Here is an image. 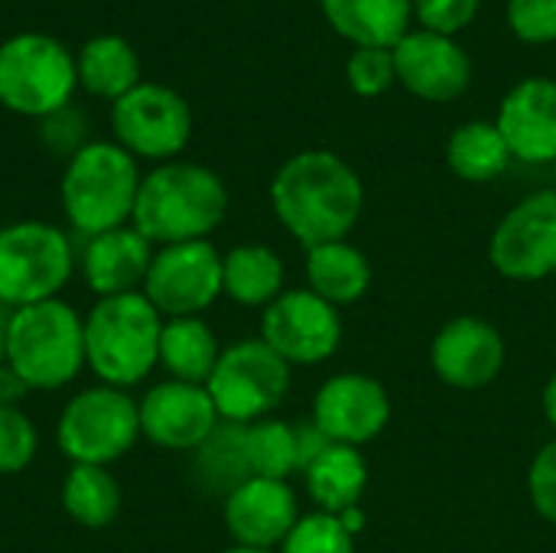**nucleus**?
Segmentation results:
<instances>
[{
    "label": "nucleus",
    "mask_w": 556,
    "mask_h": 553,
    "mask_svg": "<svg viewBox=\"0 0 556 553\" xmlns=\"http://www.w3.org/2000/svg\"><path fill=\"white\" fill-rule=\"evenodd\" d=\"M365 189L358 173L332 150H303L290 156L270 183V205L280 225L309 251L345 241L362 215Z\"/></svg>",
    "instance_id": "nucleus-1"
},
{
    "label": "nucleus",
    "mask_w": 556,
    "mask_h": 553,
    "mask_svg": "<svg viewBox=\"0 0 556 553\" xmlns=\"http://www.w3.org/2000/svg\"><path fill=\"white\" fill-rule=\"evenodd\" d=\"M228 212L225 179L192 160L156 163L140 179L134 228L153 244H182L205 241Z\"/></svg>",
    "instance_id": "nucleus-2"
},
{
    "label": "nucleus",
    "mask_w": 556,
    "mask_h": 553,
    "mask_svg": "<svg viewBox=\"0 0 556 553\" xmlns=\"http://www.w3.org/2000/svg\"><path fill=\"white\" fill-rule=\"evenodd\" d=\"M137 163L140 160H134L114 140H85L75 153H68L59 183V202L72 235L94 238L134 222L143 179Z\"/></svg>",
    "instance_id": "nucleus-3"
},
{
    "label": "nucleus",
    "mask_w": 556,
    "mask_h": 553,
    "mask_svg": "<svg viewBox=\"0 0 556 553\" xmlns=\"http://www.w3.org/2000/svg\"><path fill=\"white\" fill-rule=\"evenodd\" d=\"M163 316L143 293L104 297L85 313V368L101 385L130 391L160 365Z\"/></svg>",
    "instance_id": "nucleus-4"
},
{
    "label": "nucleus",
    "mask_w": 556,
    "mask_h": 553,
    "mask_svg": "<svg viewBox=\"0 0 556 553\" xmlns=\"http://www.w3.org/2000/svg\"><path fill=\"white\" fill-rule=\"evenodd\" d=\"M7 368L29 391H59L72 385L85 368V316L62 297L10 310Z\"/></svg>",
    "instance_id": "nucleus-5"
},
{
    "label": "nucleus",
    "mask_w": 556,
    "mask_h": 553,
    "mask_svg": "<svg viewBox=\"0 0 556 553\" xmlns=\"http://www.w3.org/2000/svg\"><path fill=\"white\" fill-rule=\"evenodd\" d=\"M78 271L75 238L49 222H10L0 228V306L23 310L59 300Z\"/></svg>",
    "instance_id": "nucleus-6"
},
{
    "label": "nucleus",
    "mask_w": 556,
    "mask_h": 553,
    "mask_svg": "<svg viewBox=\"0 0 556 553\" xmlns=\"http://www.w3.org/2000/svg\"><path fill=\"white\" fill-rule=\"evenodd\" d=\"M78 88L75 52L49 33H16L0 42V104L10 114L49 121Z\"/></svg>",
    "instance_id": "nucleus-7"
},
{
    "label": "nucleus",
    "mask_w": 556,
    "mask_h": 553,
    "mask_svg": "<svg viewBox=\"0 0 556 553\" xmlns=\"http://www.w3.org/2000/svg\"><path fill=\"white\" fill-rule=\"evenodd\" d=\"M140 440V404L111 385L72 394L55 424V443L72 466H114Z\"/></svg>",
    "instance_id": "nucleus-8"
},
{
    "label": "nucleus",
    "mask_w": 556,
    "mask_h": 553,
    "mask_svg": "<svg viewBox=\"0 0 556 553\" xmlns=\"http://www.w3.org/2000/svg\"><path fill=\"white\" fill-rule=\"evenodd\" d=\"M205 391L222 420L257 424L287 398L290 365L264 339H241L222 349Z\"/></svg>",
    "instance_id": "nucleus-9"
},
{
    "label": "nucleus",
    "mask_w": 556,
    "mask_h": 553,
    "mask_svg": "<svg viewBox=\"0 0 556 553\" xmlns=\"http://www.w3.org/2000/svg\"><path fill=\"white\" fill-rule=\"evenodd\" d=\"M111 134L134 160L169 163L189 147L192 108L176 88L140 81L111 104Z\"/></svg>",
    "instance_id": "nucleus-10"
},
{
    "label": "nucleus",
    "mask_w": 556,
    "mask_h": 553,
    "mask_svg": "<svg viewBox=\"0 0 556 553\" xmlns=\"http://www.w3.org/2000/svg\"><path fill=\"white\" fill-rule=\"evenodd\" d=\"M222 257L218 248L205 241L163 244L153 251V264L143 280V297L160 310L163 319L202 316L222 293Z\"/></svg>",
    "instance_id": "nucleus-11"
},
{
    "label": "nucleus",
    "mask_w": 556,
    "mask_h": 553,
    "mask_svg": "<svg viewBox=\"0 0 556 553\" xmlns=\"http://www.w3.org/2000/svg\"><path fill=\"white\" fill-rule=\"evenodd\" d=\"M261 339L287 365H319L342 342V319L313 290H283L261 316Z\"/></svg>",
    "instance_id": "nucleus-12"
},
{
    "label": "nucleus",
    "mask_w": 556,
    "mask_h": 553,
    "mask_svg": "<svg viewBox=\"0 0 556 553\" xmlns=\"http://www.w3.org/2000/svg\"><path fill=\"white\" fill-rule=\"evenodd\" d=\"M492 267L508 280H544L556 271V189L521 199L495 228Z\"/></svg>",
    "instance_id": "nucleus-13"
},
{
    "label": "nucleus",
    "mask_w": 556,
    "mask_h": 553,
    "mask_svg": "<svg viewBox=\"0 0 556 553\" xmlns=\"http://www.w3.org/2000/svg\"><path fill=\"white\" fill-rule=\"evenodd\" d=\"M140 437L166 453H195L222 424L205 385L160 381L140 401Z\"/></svg>",
    "instance_id": "nucleus-14"
},
{
    "label": "nucleus",
    "mask_w": 556,
    "mask_h": 553,
    "mask_svg": "<svg viewBox=\"0 0 556 553\" xmlns=\"http://www.w3.org/2000/svg\"><path fill=\"white\" fill-rule=\"evenodd\" d=\"M397 81L420 101L446 104L466 95L472 81V59L456 36L410 29L394 49Z\"/></svg>",
    "instance_id": "nucleus-15"
},
{
    "label": "nucleus",
    "mask_w": 556,
    "mask_h": 553,
    "mask_svg": "<svg viewBox=\"0 0 556 553\" xmlns=\"http://www.w3.org/2000/svg\"><path fill=\"white\" fill-rule=\"evenodd\" d=\"M313 420L332 443L362 447L388 427L391 401L384 385L368 375H336L316 391Z\"/></svg>",
    "instance_id": "nucleus-16"
},
{
    "label": "nucleus",
    "mask_w": 556,
    "mask_h": 553,
    "mask_svg": "<svg viewBox=\"0 0 556 553\" xmlns=\"http://www.w3.org/2000/svg\"><path fill=\"white\" fill-rule=\"evenodd\" d=\"M430 362L443 385L476 391L492 385L505 368V339L479 316H456L437 332Z\"/></svg>",
    "instance_id": "nucleus-17"
},
{
    "label": "nucleus",
    "mask_w": 556,
    "mask_h": 553,
    "mask_svg": "<svg viewBox=\"0 0 556 553\" xmlns=\"http://www.w3.org/2000/svg\"><path fill=\"white\" fill-rule=\"evenodd\" d=\"M222 515L235 544L257 548V551L280 548L300 521L293 489L280 479H261V476H251L244 486H238L222 502Z\"/></svg>",
    "instance_id": "nucleus-18"
},
{
    "label": "nucleus",
    "mask_w": 556,
    "mask_h": 553,
    "mask_svg": "<svg viewBox=\"0 0 556 553\" xmlns=\"http://www.w3.org/2000/svg\"><path fill=\"white\" fill-rule=\"evenodd\" d=\"M495 127L502 130L511 160L556 163V81L525 78L498 104Z\"/></svg>",
    "instance_id": "nucleus-19"
},
{
    "label": "nucleus",
    "mask_w": 556,
    "mask_h": 553,
    "mask_svg": "<svg viewBox=\"0 0 556 553\" xmlns=\"http://www.w3.org/2000/svg\"><path fill=\"white\" fill-rule=\"evenodd\" d=\"M153 251L156 248L134 225H121L85 238L78 251V274L94 300L140 293L153 264Z\"/></svg>",
    "instance_id": "nucleus-20"
},
{
    "label": "nucleus",
    "mask_w": 556,
    "mask_h": 553,
    "mask_svg": "<svg viewBox=\"0 0 556 553\" xmlns=\"http://www.w3.org/2000/svg\"><path fill=\"white\" fill-rule=\"evenodd\" d=\"M326 23L352 46L394 49L414 20V0H319Z\"/></svg>",
    "instance_id": "nucleus-21"
},
{
    "label": "nucleus",
    "mask_w": 556,
    "mask_h": 553,
    "mask_svg": "<svg viewBox=\"0 0 556 553\" xmlns=\"http://www.w3.org/2000/svg\"><path fill=\"white\" fill-rule=\"evenodd\" d=\"M78 88L101 101H117L140 85V55L117 33H98L81 42L75 55Z\"/></svg>",
    "instance_id": "nucleus-22"
},
{
    "label": "nucleus",
    "mask_w": 556,
    "mask_h": 553,
    "mask_svg": "<svg viewBox=\"0 0 556 553\" xmlns=\"http://www.w3.org/2000/svg\"><path fill=\"white\" fill-rule=\"evenodd\" d=\"M222 359V345L202 316L163 319L160 332V368L173 381L205 385Z\"/></svg>",
    "instance_id": "nucleus-23"
},
{
    "label": "nucleus",
    "mask_w": 556,
    "mask_h": 553,
    "mask_svg": "<svg viewBox=\"0 0 556 553\" xmlns=\"http://www.w3.org/2000/svg\"><path fill=\"white\" fill-rule=\"evenodd\" d=\"M244 437H248V424L222 420L212 430V437L195 453H189L192 456V479L202 492L218 495L225 502L238 486H244L251 479Z\"/></svg>",
    "instance_id": "nucleus-24"
},
{
    "label": "nucleus",
    "mask_w": 556,
    "mask_h": 553,
    "mask_svg": "<svg viewBox=\"0 0 556 553\" xmlns=\"http://www.w3.org/2000/svg\"><path fill=\"white\" fill-rule=\"evenodd\" d=\"M306 277L316 297L339 306V303H355L368 293L371 264L349 241H329L306 251Z\"/></svg>",
    "instance_id": "nucleus-25"
},
{
    "label": "nucleus",
    "mask_w": 556,
    "mask_h": 553,
    "mask_svg": "<svg viewBox=\"0 0 556 553\" xmlns=\"http://www.w3.org/2000/svg\"><path fill=\"white\" fill-rule=\"evenodd\" d=\"M306 492L326 515H342L358 505L368 489V463L355 447L332 443L306 473Z\"/></svg>",
    "instance_id": "nucleus-26"
},
{
    "label": "nucleus",
    "mask_w": 556,
    "mask_h": 553,
    "mask_svg": "<svg viewBox=\"0 0 556 553\" xmlns=\"http://www.w3.org/2000/svg\"><path fill=\"white\" fill-rule=\"evenodd\" d=\"M59 502L78 528L104 531L121 515L124 492L108 466H72L62 479Z\"/></svg>",
    "instance_id": "nucleus-27"
},
{
    "label": "nucleus",
    "mask_w": 556,
    "mask_h": 553,
    "mask_svg": "<svg viewBox=\"0 0 556 553\" xmlns=\"http://www.w3.org/2000/svg\"><path fill=\"white\" fill-rule=\"evenodd\" d=\"M283 261L267 244H238L222 257V287L241 306H270L283 293Z\"/></svg>",
    "instance_id": "nucleus-28"
},
{
    "label": "nucleus",
    "mask_w": 556,
    "mask_h": 553,
    "mask_svg": "<svg viewBox=\"0 0 556 553\" xmlns=\"http://www.w3.org/2000/svg\"><path fill=\"white\" fill-rule=\"evenodd\" d=\"M446 163L466 183H492L508 169L511 150L495 124L469 121L453 130L446 143Z\"/></svg>",
    "instance_id": "nucleus-29"
},
{
    "label": "nucleus",
    "mask_w": 556,
    "mask_h": 553,
    "mask_svg": "<svg viewBox=\"0 0 556 553\" xmlns=\"http://www.w3.org/2000/svg\"><path fill=\"white\" fill-rule=\"evenodd\" d=\"M244 447H248L251 476L287 482L293 473H300L296 437H293V424H287V420H267L264 417L257 424H248Z\"/></svg>",
    "instance_id": "nucleus-30"
},
{
    "label": "nucleus",
    "mask_w": 556,
    "mask_h": 553,
    "mask_svg": "<svg viewBox=\"0 0 556 553\" xmlns=\"http://www.w3.org/2000/svg\"><path fill=\"white\" fill-rule=\"evenodd\" d=\"M280 553H355V538L336 515L316 512L296 521V528L280 544Z\"/></svg>",
    "instance_id": "nucleus-31"
},
{
    "label": "nucleus",
    "mask_w": 556,
    "mask_h": 553,
    "mask_svg": "<svg viewBox=\"0 0 556 553\" xmlns=\"http://www.w3.org/2000/svg\"><path fill=\"white\" fill-rule=\"evenodd\" d=\"M39 450V430L23 407H0V476L29 469Z\"/></svg>",
    "instance_id": "nucleus-32"
},
{
    "label": "nucleus",
    "mask_w": 556,
    "mask_h": 553,
    "mask_svg": "<svg viewBox=\"0 0 556 553\" xmlns=\"http://www.w3.org/2000/svg\"><path fill=\"white\" fill-rule=\"evenodd\" d=\"M345 78L358 98H378L397 81L394 52L378 46H355L345 62Z\"/></svg>",
    "instance_id": "nucleus-33"
},
{
    "label": "nucleus",
    "mask_w": 556,
    "mask_h": 553,
    "mask_svg": "<svg viewBox=\"0 0 556 553\" xmlns=\"http://www.w3.org/2000/svg\"><path fill=\"white\" fill-rule=\"evenodd\" d=\"M508 26L521 42H556V0H508Z\"/></svg>",
    "instance_id": "nucleus-34"
},
{
    "label": "nucleus",
    "mask_w": 556,
    "mask_h": 553,
    "mask_svg": "<svg viewBox=\"0 0 556 553\" xmlns=\"http://www.w3.org/2000/svg\"><path fill=\"white\" fill-rule=\"evenodd\" d=\"M482 0H414V16L420 29L456 36L479 16Z\"/></svg>",
    "instance_id": "nucleus-35"
},
{
    "label": "nucleus",
    "mask_w": 556,
    "mask_h": 553,
    "mask_svg": "<svg viewBox=\"0 0 556 553\" xmlns=\"http://www.w3.org/2000/svg\"><path fill=\"white\" fill-rule=\"evenodd\" d=\"M528 489L541 518L556 525V440L534 456L531 473H528Z\"/></svg>",
    "instance_id": "nucleus-36"
},
{
    "label": "nucleus",
    "mask_w": 556,
    "mask_h": 553,
    "mask_svg": "<svg viewBox=\"0 0 556 553\" xmlns=\"http://www.w3.org/2000/svg\"><path fill=\"white\" fill-rule=\"evenodd\" d=\"M293 437H296V456H300V473H306L329 447H332V440L319 430V424L313 420V417H306V420H296L293 424Z\"/></svg>",
    "instance_id": "nucleus-37"
},
{
    "label": "nucleus",
    "mask_w": 556,
    "mask_h": 553,
    "mask_svg": "<svg viewBox=\"0 0 556 553\" xmlns=\"http://www.w3.org/2000/svg\"><path fill=\"white\" fill-rule=\"evenodd\" d=\"M29 394V388L3 365L0 368V407H20V401Z\"/></svg>",
    "instance_id": "nucleus-38"
},
{
    "label": "nucleus",
    "mask_w": 556,
    "mask_h": 553,
    "mask_svg": "<svg viewBox=\"0 0 556 553\" xmlns=\"http://www.w3.org/2000/svg\"><path fill=\"white\" fill-rule=\"evenodd\" d=\"M336 518L342 521V528H345L352 538L365 528V515H362V508H358V505H355V508H349V512H342V515H336Z\"/></svg>",
    "instance_id": "nucleus-39"
},
{
    "label": "nucleus",
    "mask_w": 556,
    "mask_h": 553,
    "mask_svg": "<svg viewBox=\"0 0 556 553\" xmlns=\"http://www.w3.org/2000/svg\"><path fill=\"white\" fill-rule=\"evenodd\" d=\"M544 414H547L551 427H554V430H556V372H554V375H551L547 388H544Z\"/></svg>",
    "instance_id": "nucleus-40"
},
{
    "label": "nucleus",
    "mask_w": 556,
    "mask_h": 553,
    "mask_svg": "<svg viewBox=\"0 0 556 553\" xmlns=\"http://www.w3.org/2000/svg\"><path fill=\"white\" fill-rule=\"evenodd\" d=\"M7 323H10V310L0 306V368L7 365Z\"/></svg>",
    "instance_id": "nucleus-41"
},
{
    "label": "nucleus",
    "mask_w": 556,
    "mask_h": 553,
    "mask_svg": "<svg viewBox=\"0 0 556 553\" xmlns=\"http://www.w3.org/2000/svg\"><path fill=\"white\" fill-rule=\"evenodd\" d=\"M222 553H274V551H257V548H228V551H222Z\"/></svg>",
    "instance_id": "nucleus-42"
}]
</instances>
